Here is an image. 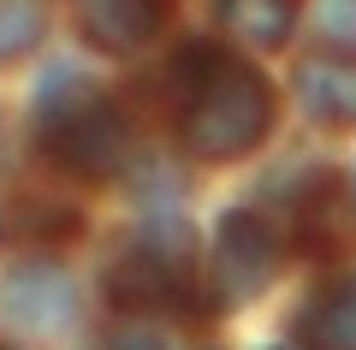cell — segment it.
Here are the masks:
<instances>
[{
	"instance_id": "6da1fadb",
	"label": "cell",
	"mask_w": 356,
	"mask_h": 350,
	"mask_svg": "<svg viewBox=\"0 0 356 350\" xmlns=\"http://www.w3.org/2000/svg\"><path fill=\"white\" fill-rule=\"evenodd\" d=\"M273 125V83L226 48H184L178 137L196 161H238Z\"/></svg>"
},
{
	"instance_id": "7a4b0ae2",
	"label": "cell",
	"mask_w": 356,
	"mask_h": 350,
	"mask_svg": "<svg viewBox=\"0 0 356 350\" xmlns=\"http://www.w3.org/2000/svg\"><path fill=\"white\" fill-rule=\"evenodd\" d=\"M36 131L48 154L77 178H107L131 154V125L83 65H54L36 83Z\"/></svg>"
},
{
	"instance_id": "3957f363",
	"label": "cell",
	"mask_w": 356,
	"mask_h": 350,
	"mask_svg": "<svg viewBox=\"0 0 356 350\" xmlns=\"http://www.w3.org/2000/svg\"><path fill=\"white\" fill-rule=\"evenodd\" d=\"M107 297L119 303V315H196L202 309V273H196V244L178 220L149 225L125 244L113 267H107Z\"/></svg>"
},
{
	"instance_id": "277c9868",
	"label": "cell",
	"mask_w": 356,
	"mask_h": 350,
	"mask_svg": "<svg viewBox=\"0 0 356 350\" xmlns=\"http://www.w3.org/2000/svg\"><path fill=\"white\" fill-rule=\"evenodd\" d=\"M280 273V238L273 225L255 214H226L214 225V250H208V285L220 291V303H243Z\"/></svg>"
},
{
	"instance_id": "5b68a950",
	"label": "cell",
	"mask_w": 356,
	"mask_h": 350,
	"mask_svg": "<svg viewBox=\"0 0 356 350\" xmlns=\"http://www.w3.org/2000/svg\"><path fill=\"white\" fill-rule=\"evenodd\" d=\"M0 321L18 333L54 338L77 321V291L65 279V267L54 262H18L13 273L0 279Z\"/></svg>"
},
{
	"instance_id": "8992f818",
	"label": "cell",
	"mask_w": 356,
	"mask_h": 350,
	"mask_svg": "<svg viewBox=\"0 0 356 350\" xmlns=\"http://www.w3.org/2000/svg\"><path fill=\"white\" fill-rule=\"evenodd\" d=\"M83 36L102 54H137L161 36L172 0H72Z\"/></svg>"
},
{
	"instance_id": "52a82bcc",
	"label": "cell",
	"mask_w": 356,
	"mask_h": 350,
	"mask_svg": "<svg viewBox=\"0 0 356 350\" xmlns=\"http://www.w3.org/2000/svg\"><path fill=\"white\" fill-rule=\"evenodd\" d=\"M297 101H303L309 119L332 131H350L356 125V60L344 54H321V60L297 65Z\"/></svg>"
},
{
	"instance_id": "ba28073f",
	"label": "cell",
	"mask_w": 356,
	"mask_h": 350,
	"mask_svg": "<svg viewBox=\"0 0 356 350\" xmlns=\"http://www.w3.org/2000/svg\"><path fill=\"white\" fill-rule=\"evenodd\" d=\"M356 196H344V184H332V178H321L315 196H303V208H297V238L309 244V250H339V244L356 238Z\"/></svg>"
},
{
	"instance_id": "9c48e42d",
	"label": "cell",
	"mask_w": 356,
	"mask_h": 350,
	"mask_svg": "<svg viewBox=\"0 0 356 350\" xmlns=\"http://www.w3.org/2000/svg\"><path fill=\"white\" fill-rule=\"evenodd\" d=\"M309 350H356V273L332 279L303 315Z\"/></svg>"
},
{
	"instance_id": "30bf717a",
	"label": "cell",
	"mask_w": 356,
	"mask_h": 350,
	"mask_svg": "<svg viewBox=\"0 0 356 350\" xmlns=\"http://www.w3.org/2000/svg\"><path fill=\"white\" fill-rule=\"evenodd\" d=\"M220 24L243 48H285L297 24V0H220Z\"/></svg>"
},
{
	"instance_id": "8fae6325",
	"label": "cell",
	"mask_w": 356,
	"mask_h": 350,
	"mask_svg": "<svg viewBox=\"0 0 356 350\" xmlns=\"http://www.w3.org/2000/svg\"><path fill=\"white\" fill-rule=\"evenodd\" d=\"M42 42V13L36 0H0V60H18L24 48Z\"/></svg>"
},
{
	"instance_id": "7c38bea8",
	"label": "cell",
	"mask_w": 356,
	"mask_h": 350,
	"mask_svg": "<svg viewBox=\"0 0 356 350\" xmlns=\"http://www.w3.org/2000/svg\"><path fill=\"white\" fill-rule=\"evenodd\" d=\"M113 350H166V326L149 321V315H119L113 338H107Z\"/></svg>"
},
{
	"instance_id": "4fadbf2b",
	"label": "cell",
	"mask_w": 356,
	"mask_h": 350,
	"mask_svg": "<svg viewBox=\"0 0 356 350\" xmlns=\"http://www.w3.org/2000/svg\"><path fill=\"white\" fill-rule=\"evenodd\" d=\"M315 24L327 30L332 42H356V0H321V6H315Z\"/></svg>"
},
{
	"instance_id": "5bb4252c",
	"label": "cell",
	"mask_w": 356,
	"mask_h": 350,
	"mask_svg": "<svg viewBox=\"0 0 356 350\" xmlns=\"http://www.w3.org/2000/svg\"><path fill=\"white\" fill-rule=\"evenodd\" d=\"M273 350H280V344H273Z\"/></svg>"
},
{
	"instance_id": "9a60e30c",
	"label": "cell",
	"mask_w": 356,
	"mask_h": 350,
	"mask_svg": "<svg viewBox=\"0 0 356 350\" xmlns=\"http://www.w3.org/2000/svg\"><path fill=\"white\" fill-rule=\"evenodd\" d=\"M0 350H6V344H0Z\"/></svg>"
}]
</instances>
